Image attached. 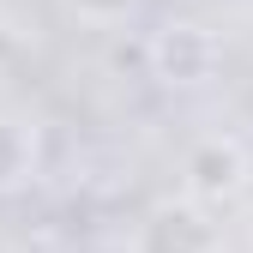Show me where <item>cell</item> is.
I'll use <instances>...</instances> for the list:
<instances>
[{
  "label": "cell",
  "mask_w": 253,
  "mask_h": 253,
  "mask_svg": "<svg viewBox=\"0 0 253 253\" xmlns=\"http://www.w3.org/2000/svg\"><path fill=\"white\" fill-rule=\"evenodd\" d=\"M139 253H223V241H217V223L199 205H163V211H151Z\"/></svg>",
  "instance_id": "cell-1"
},
{
  "label": "cell",
  "mask_w": 253,
  "mask_h": 253,
  "mask_svg": "<svg viewBox=\"0 0 253 253\" xmlns=\"http://www.w3.org/2000/svg\"><path fill=\"white\" fill-rule=\"evenodd\" d=\"M30 169H37V133H30L24 121L0 115V193L24 187V181H30Z\"/></svg>",
  "instance_id": "cell-2"
}]
</instances>
